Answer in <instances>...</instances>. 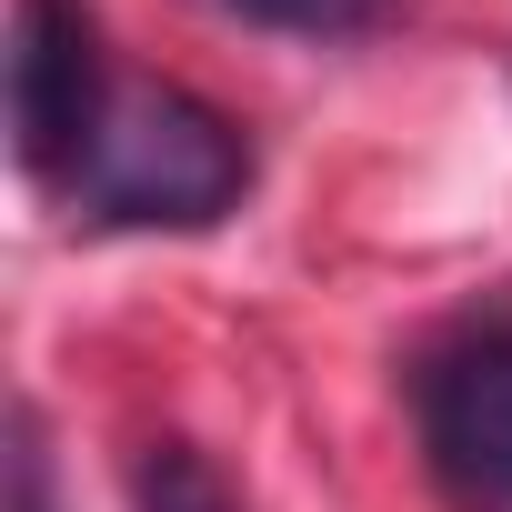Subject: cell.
<instances>
[{"mask_svg": "<svg viewBox=\"0 0 512 512\" xmlns=\"http://www.w3.org/2000/svg\"><path fill=\"white\" fill-rule=\"evenodd\" d=\"M61 191L101 231H211L251 191V141L231 111H211L181 81H121L101 111V141Z\"/></svg>", "mask_w": 512, "mask_h": 512, "instance_id": "1", "label": "cell"}, {"mask_svg": "<svg viewBox=\"0 0 512 512\" xmlns=\"http://www.w3.org/2000/svg\"><path fill=\"white\" fill-rule=\"evenodd\" d=\"M412 432L462 512H512V322H462L412 362Z\"/></svg>", "mask_w": 512, "mask_h": 512, "instance_id": "2", "label": "cell"}, {"mask_svg": "<svg viewBox=\"0 0 512 512\" xmlns=\"http://www.w3.org/2000/svg\"><path fill=\"white\" fill-rule=\"evenodd\" d=\"M111 91L121 81L101 71L91 0H11V141L41 181L81 171V151L101 141Z\"/></svg>", "mask_w": 512, "mask_h": 512, "instance_id": "3", "label": "cell"}, {"mask_svg": "<svg viewBox=\"0 0 512 512\" xmlns=\"http://www.w3.org/2000/svg\"><path fill=\"white\" fill-rule=\"evenodd\" d=\"M131 502L141 512H241V492L221 482V462L201 442H141L131 452Z\"/></svg>", "mask_w": 512, "mask_h": 512, "instance_id": "4", "label": "cell"}, {"mask_svg": "<svg viewBox=\"0 0 512 512\" xmlns=\"http://www.w3.org/2000/svg\"><path fill=\"white\" fill-rule=\"evenodd\" d=\"M241 21H262V31H312V41H342V31H372L392 0H231Z\"/></svg>", "mask_w": 512, "mask_h": 512, "instance_id": "5", "label": "cell"}, {"mask_svg": "<svg viewBox=\"0 0 512 512\" xmlns=\"http://www.w3.org/2000/svg\"><path fill=\"white\" fill-rule=\"evenodd\" d=\"M11 512H61L51 502V452H41V422L21 412V452H11Z\"/></svg>", "mask_w": 512, "mask_h": 512, "instance_id": "6", "label": "cell"}]
</instances>
